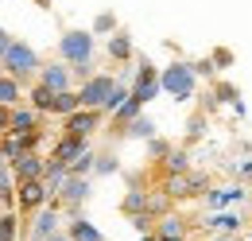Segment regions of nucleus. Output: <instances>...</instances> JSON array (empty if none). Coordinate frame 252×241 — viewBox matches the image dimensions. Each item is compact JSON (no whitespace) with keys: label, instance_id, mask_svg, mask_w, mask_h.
<instances>
[{"label":"nucleus","instance_id":"2eb2a0df","mask_svg":"<svg viewBox=\"0 0 252 241\" xmlns=\"http://www.w3.org/2000/svg\"><path fill=\"white\" fill-rule=\"evenodd\" d=\"M82 152H90V148H86V140H70V136H63V140L55 144V152H51V160H59V163H66V167H70Z\"/></svg>","mask_w":252,"mask_h":241},{"label":"nucleus","instance_id":"393cba45","mask_svg":"<svg viewBox=\"0 0 252 241\" xmlns=\"http://www.w3.org/2000/svg\"><path fill=\"white\" fill-rule=\"evenodd\" d=\"M66 171H70V175H82V179H90V171H94V152H82V156H78V160H74Z\"/></svg>","mask_w":252,"mask_h":241},{"label":"nucleus","instance_id":"cd10ccee","mask_svg":"<svg viewBox=\"0 0 252 241\" xmlns=\"http://www.w3.org/2000/svg\"><path fill=\"white\" fill-rule=\"evenodd\" d=\"M206 124H210V120H206V113H194V117H190V124H187V136H190V140H198V136L206 132Z\"/></svg>","mask_w":252,"mask_h":241},{"label":"nucleus","instance_id":"6ab92c4d","mask_svg":"<svg viewBox=\"0 0 252 241\" xmlns=\"http://www.w3.org/2000/svg\"><path fill=\"white\" fill-rule=\"evenodd\" d=\"M78 109H82V105H78V93L74 90H66V93H55V97H51V109H47V113H55V117H70V113H78Z\"/></svg>","mask_w":252,"mask_h":241},{"label":"nucleus","instance_id":"f8f14e48","mask_svg":"<svg viewBox=\"0 0 252 241\" xmlns=\"http://www.w3.org/2000/svg\"><path fill=\"white\" fill-rule=\"evenodd\" d=\"M59 210L55 206H43V210H35V222H32V241H47L59 234Z\"/></svg>","mask_w":252,"mask_h":241},{"label":"nucleus","instance_id":"4468645a","mask_svg":"<svg viewBox=\"0 0 252 241\" xmlns=\"http://www.w3.org/2000/svg\"><path fill=\"white\" fill-rule=\"evenodd\" d=\"M175 210V202H171V195L163 191V187H156V191H144V214L148 218H167V214Z\"/></svg>","mask_w":252,"mask_h":241},{"label":"nucleus","instance_id":"f704fd0d","mask_svg":"<svg viewBox=\"0 0 252 241\" xmlns=\"http://www.w3.org/2000/svg\"><path fill=\"white\" fill-rule=\"evenodd\" d=\"M0 78H4V70H0Z\"/></svg>","mask_w":252,"mask_h":241},{"label":"nucleus","instance_id":"bb28decb","mask_svg":"<svg viewBox=\"0 0 252 241\" xmlns=\"http://www.w3.org/2000/svg\"><path fill=\"white\" fill-rule=\"evenodd\" d=\"M105 31H117V16H113V12H101L94 20V31H90V35H105Z\"/></svg>","mask_w":252,"mask_h":241},{"label":"nucleus","instance_id":"9d476101","mask_svg":"<svg viewBox=\"0 0 252 241\" xmlns=\"http://www.w3.org/2000/svg\"><path fill=\"white\" fill-rule=\"evenodd\" d=\"M159 241H190V222L183 218V214H167V218H159L156 230H152Z\"/></svg>","mask_w":252,"mask_h":241},{"label":"nucleus","instance_id":"423d86ee","mask_svg":"<svg viewBox=\"0 0 252 241\" xmlns=\"http://www.w3.org/2000/svg\"><path fill=\"white\" fill-rule=\"evenodd\" d=\"M35 82H39L43 90H51V93H66V90H74V74H70V66H63V62H43Z\"/></svg>","mask_w":252,"mask_h":241},{"label":"nucleus","instance_id":"6e6552de","mask_svg":"<svg viewBox=\"0 0 252 241\" xmlns=\"http://www.w3.org/2000/svg\"><path fill=\"white\" fill-rule=\"evenodd\" d=\"M47 199H51V191L43 187V179H35V183H16V206L20 210H43L47 206Z\"/></svg>","mask_w":252,"mask_h":241},{"label":"nucleus","instance_id":"c756f323","mask_svg":"<svg viewBox=\"0 0 252 241\" xmlns=\"http://www.w3.org/2000/svg\"><path fill=\"white\" fill-rule=\"evenodd\" d=\"M132 226H136L140 234H152V230H156V218H148V214H136V218H132Z\"/></svg>","mask_w":252,"mask_h":241},{"label":"nucleus","instance_id":"f3484780","mask_svg":"<svg viewBox=\"0 0 252 241\" xmlns=\"http://www.w3.org/2000/svg\"><path fill=\"white\" fill-rule=\"evenodd\" d=\"M121 136H125V140H152V136H156V120L152 117H136L132 124L121 128Z\"/></svg>","mask_w":252,"mask_h":241},{"label":"nucleus","instance_id":"72a5a7b5","mask_svg":"<svg viewBox=\"0 0 252 241\" xmlns=\"http://www.w3.org/2000/svg\"><path fill=\"white\" fill-rule=\"evenodd\" d=\"M47 241H70V238H66L63 230H59V234H55V238H47Z\"/></svg>","mask_w":252,"mask_h":241},{"label":"nucleus","instance_id":"4be33fe9","mask_svg":"<svg viewBox=\"0 0 252 241\" xmlns=\"http://www.w3.org/2000/svg\"><path fill=\"white\" fill-rule=\"evenodd\" d=\"M117 171H121V163H117L113 152H94V171L90 175H117Z\"/></svg>","mask_w":252,"mask_h":241},{"label":"nucleus","instance_id":"473e14b6","mask_svg":"<svg viewBox=\"0 0 252 241\" xmlns=\"http://www.w3.org/2000/svg\"><path fill=\"white\" fill-rule=\"evenodd\" d=\"M229 59H233L229 51H214V59H210V62H221V66H225V62H229Z\"/></svg>","mask_w":252,"mask_h":241},{"label":"nucleus","instance_id":"7ed1b4c3","mask_svg":"<svg viewBox=\"0 0 252 241\" xmlns=\"http://www.w3.org/2000/svg\"><path fill=\"white\" fill-rule=\"evenodd\" d=\"M159 93H167V97H175V101H190L194 93H198V74H194V66L190 62H171V66H163L159 70Z\"/></svg>","mask_w":252,"mask_h":241},{"label":"nucleus","instance_id":"f03ea898","mask_svg":"<svg viewBox=\"0 0 252 241\" xmlns=\"http://www.w3.org/2000/svg\"><path fill=\"white\" fill-rule=\"evenodd\" d=\"M39 55H35V47H28V43H20V39H12V47H8V55L0 59V70L8 74V78H16L20 86H28V82H35L39 78Z\"/></svg>","mask_w":252,"mask_h":241},{"label":"nucleus","instance_id":"5701e85b","mask_svg":"<svg viewBox=\"0 0 252 241\" xmlns=\"http://www.w3.org/2000/svg\"><path fill=\"white\" fill-rule=\"evenodd\" d=\"M28 97H32V101H28V109H35V113H47V109H51V97H55V93H51V90H43V86L35 82Z\"/></svg>","mask_w":252,"mask_h":241},{"label":"nucleus","instance_id":"2f4dec72","mask_svg":"<svg viewBox=\"0 0 252 241\" xmlns=\"http://www.w3.org/2000/svg\"><path fill=\"white\" fill-rule=\"evenodd\" d=\"M8 47H12V35H8V31H4V28H0V59L8 55Z\"/></svg>","mask_w":252,"mask_h":241},{"label":"nucleus","instance_id":"39448f33","mask_svg":"<svg viewBox=\"0 0 252 241\" xmlns=\"http://www.w3.org/2000/svg\"><path fill=\"white\" fill-rule=\"evenodd\" d=\"M128 97H132L140 109H144L148 101H156V97H159V70H156L148 59H144V66L136 70V86L128 90Z\"/></svg>","mask_w":252,"mask_h":241},{"label":"nucleus","instance_id":"20e7f679","mask_svg":"<svg viewBox=\"0 0 252 241\" xmlns=\"http://www.w3.org/2000/svg\"><path fill=\"white\" fill-rule=\"evenodd\" d=\"M90 195H94V183L82 179V175H66V183L55 191V199L70 210V218H74V214H82V202H86Z\"/></svg>","mask_w":252,"mask_h":241},{"label":"nucleus","instance_id":"9b49d317","mask_svg":"<svg viewBox=\"0 0 252 241\" xmlns=\"http://www.w3.org/2000/svg\"><path fill=\"white\" fill-rule=\"evenodd\" d=\"M97 124H101V113H94V109H78V113L66 117V132H63V136H70V140H86Z\"/></svg>","mask_w":252,"mask_h":241},{"label":"nucleus","instance_id":"ddd939ff","mask_svg":"<svg viewBox=\"0 0 252 241\" xmlns=\"http://www.w3.org/2000/svg\"><path fill=\"white\" fill-rule=\"evenodd\" d=\"M70 241H105V234L97 230L90 218H82V214H74V218H66V230H63Z\"/></svg>","mask_w":252,"mask_h":241},{"label":"nucleus","instance_id":"1a4fd4ad","mask_svg":"<svg viewBox=\"0 0 252 241\" xmlns=\"http://www.w3.org/2000/svg\"><path fill=\"white\" fill-rule=\"evenodd\" d=\"M39 132V113L28 105L8 109V136H35Z\"/></svg>","mask_w":252,"mask_h":241},{"label":"nucleus","instance_id":"b1692460","mask_svg":"<svg viewBox=\"0 0 252 241\" xmlns=\"http://www.w3.org/2000/svg\"><path fill=\"white\" fill-rule=\"evenodd\" d=\"M121 210L128 214V218H136V214H144V191L140 187H132L125 195V202H121Z\"/></svg>","mask_w":252,"mask_h":241},{"label":"nucleus","instance_id":"dca6fc26","mask_svg":"<svg viewBox=\"0 0 252 241\" xmlns=\"http://www.w3.org/2000/svg\"><path fill=\"white\" fill-rule=\"evenodd\" d=\"M16 105H24V86L4 74L0 78V109H16Z\"/></svg>","mask_w":252,"mask_h":241},{"label":"nucleus","instance_id":"aec40b11","mask_svg":"<svg viewBox=\"0 0 252 241\" xmlns=\"http://www.w3.org/2000/svg\"><path fill=\"white\" fill-rule=\"evenodd\" d=\"M109 59H117V62H128V59H132V35L113 31V39H109Z\"/></svg>","mask_w":252,"mask_h":241},{"label":"nucleus","instance_id":"f257e3e1","mask_svg":"<svg viewBox=\"0 0 252 241\" xmlns=\"http://www.w3.org/2000/svg\"><path fill=\"white\" fill-rule=\"evenodd\" d=\"M59 62L63 66H70V74L74 78H90L94 70H90V62H94V35L90 31H66L63 39H59Z\"/></svg>","mask_w":252,"mask_h":241},{"label":"nucleus","instance_id":"412c9836","mask_svg":"<svg viewBox=\"0 0 252 241\" xmlns=\"http://www.w3.org/2000/svg\"><path fill=\"white\" fill-rule=\"evenodd\" d=\"M136 117H140V105H136V101L128 97L125 105H117V109H113V128L121 132V128H125V124H132Z\"/></svg>","mask_w":252,"mask_h":241},{"label":"nucleus","instance_id":"7c9ffc66","mask_svg":"<svg viewBox=\"0 0 252 241\" xmlns=\"http://www.w3.org/2000/svg\"><path fill=\"white\" fill-rule=\"evenodd\" d=\"M210 226H221V230H237V226H241V222H237V218H233V214H221V218H214V222H210Z\"/></svg>","mask_w":252,"mask_h":241},{"label":"nucleus","instance_id":"0eeeda50","mask_svg":"<svg viewBox=\"0 0 252 241\" xmlns=\"http://www.w3.org/2000/svg\"><path fill=\"white\" fill-rule=\"evenodd\" d=\"M43 156L39 152H20L12 163H8V171H12V179L16 183H35V179H43Z\"/></svg>","mask_w":252,"mask_h":241},{"label":"nucleus","instance_id":"a878e982","mask_svg":"<svg viewBox=\"0 0 252 241\" xmlns=\"http://www.w3.org/2000/svg\"><path fill=\"white\" fill-rule=\"evenodd\" d=\"M0 241H16V210L0 214Z\"/></svg>","mask_w":252,"mask_h":241},{"label":"nucleus","instance_id":"a211bd4d","mask_svg":"<svg viewBox=\"0 0 252 241\" xmlns=\"http://www.w3.org/2000/svg\"><path fill=\"white\" fill-rule=\"evenodd\" d=\"M190 171V156L187 148H171L163 156V175H187Z\"/></svg>","mask_w":252,"mask_h":241},{"label":"nucleus","instance_id":"c85d7f7f","mask_svg":"<svg viewBox=\"0 0 252 241\" xmlns=\"http://www.w3.org/2000/svg\"><path fill=\"white\" fill-rule=\"evenodd\" d=\"M148 152H152L156 160H163V156L171 152V144H167V140H159V136H152V140H148Z\"/></svg>","mask_w":252,"mask_h":241}]
</instances>
